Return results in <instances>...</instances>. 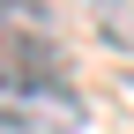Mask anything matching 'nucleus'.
<instances>
[{
    "label": "nucleus",
    "instance_id": "1",
    "mask_svg": "<svg viewBox=\"0 0 134 134\" xmlns=\"http://www.w3.org/2000/svg\"><path fill=\"white\" fill-rule=\"evenodd\" d=\"M90 104L45 67H0V134H82Z\"/></svg>",
    "mask_w": 134,
    "mask_h": 134
},
{
    "label": "nucleus",
    "instance_id": "2",
    "mask_svg": "<svg viewBox=\"0 0 134 134\" xmlns=\"http://www.w3.org/2000/svg\"><path fill=\"white\" fill-rule=\"evenodd\" d=\"M97 23V37L112 45V52H134V0H82Z\"/></svg>",
    "mask_w": 134,
    "mask_h": 134
}]
</instances>
